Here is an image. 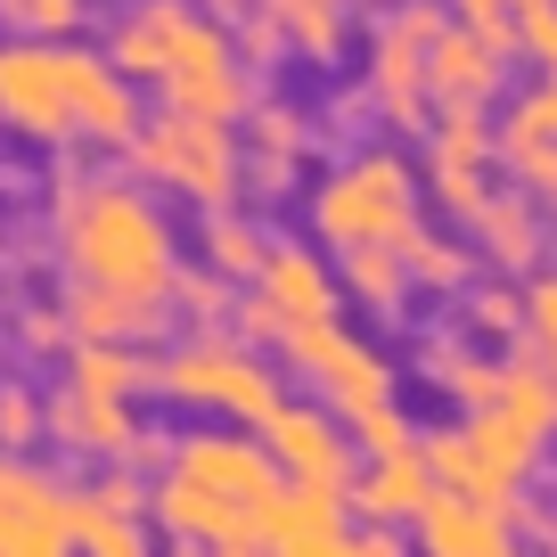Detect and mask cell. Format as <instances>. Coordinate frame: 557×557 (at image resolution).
Wrapping results in <instances>:
<instances>
[{
  "label": "cell",
  "mask_w": 557,
  "mask_h": 557,
  "mask_svg": "<svg viewBox=\"0 0 557 557\" xmlns=\"http://www.w3.org/2000/svg\"><path fill=\"white\" fill-rule=\"evenodd\" d=\"M541 83H557V66H549V74H541Z\"/></svg>",
  "instance_id": "cell-42"
},
{
  "label": "cell",
  "mask_w": 557,
  "mask_h": 557,
  "mask_svg": "<svg viewBox=\"0 0 557 557\" xmlns=\"http://www.w3.org/2000/svg\"><path fill=\"white\" fill-rule=\"evenodd\" d=\"M66 320H74V345H157L173 304H139L123 287H90V278H66Z\"/></svg>",
  "instance_id": "cell-19"
},
{
  "label": "cell",
  "mask_w": 557,
  "mask_h": 557,
  "mask_svg": "<svg viewBox=\"0 0 557 557\" xmlns=\"http://www.w3.org/2000/svg\"><path fill=\"white\" fill-rule=\"evenodd\" d=\"M418 451H426V468H435L443 492H459V500H484V508H517L500 484H492V468L475 459L468 426H426V435H418Z\"/></svg>",
  "instance_id": "cell-25"
},
{
  "label": "cell",
  "mask_w": 557,
  "mask_h": 557,
  "mask_svg": "<svg viewBox=\"0 0 557 557\" xmlns=\"http://www.w3.org/2000/svg\"><path fill=\"white\" fill-rule=\"evenodd\" d=\"M468 238L492 271H541V206L524 189H492V206L468 222Z\"/></svg>",
  "instance_id": "cell-21"
},
{
  "label": "cell",
  "mask_w": 557,
  "mask_h": 557,
  "mask_svg": "<svg viewBox=\"0 0 557 557\" xmlns=\"http://www.w3.org/2000/svg\"><path fill=\"white\" fill-rule=\"evenodd\" d=\"M123 157H132V173L148 181V189L181 197V206H197V213H230L238 189H246V139L230 132V123H206V115H164L157 107Z\"/></svg>",
  "instance_id": "cell-4"
},
{
  "label": "cell",
  "mask_w": 557,
  "mask_h": 557,
  "mask_svg": "<svg viewBox=\"0 0 557 557\" xmlns=\"http://www.w3.org/2000/svg\"><path fill=\"white\" fill-rule=\"evenodd\" d=\"M517 524L533 533V549H541V557H557V508H524Z\"/></svg>",
  "instance_id": "cell-41"
},
{
  "label": "cell",
  "mask_w": 557,
  "mask_h": 557,
  "mask_svg": "<svg viewBox=\"0 0 557 557\" xmlns=\"http://www.w3.org/2000/svg\"><path fill=\"white\" fill-rule=\"evenodd\" d=\"M206 34H213V17L197 9V0H132V9L107 25V58H115L132 83L157 90V83H164V74H173Z\"/></svg>",
  "instance_id": "cell-11"
},
{
  "label": "cell",
  "mask_w": 557,
  "mask_h": 557,
  "mask_svg": "<svg viewBox=\"0 0 557 557\" xmlns=\"http://www.w3.org/2000/svg\"><path fill=\"white\" fill-rule=\"evenodd\" d=\"M0 557H74V492L0 451Z\"/></svg>",
  "instance_id": "cell-10"
},
{
  "label": "cell",
  "mask_w": 557,
  "mask_h": 557,
  "mask_svg": "<svg viewBox=\"0 0 557 557\" xmlns=\"http://www.w3.org/2000/svg\"><path fill=\"white\" fill-rule=\"evenodd\" d=\"M312 238L352 255V246H401L418 230V173L401 148H361L312 189Z\"/></svg>",
  "instance_id": "cell-3"
},
{
  "label": "cell",
  "mask_w": 557,
  "mask_h": 557,
  "mask_svg": "<svg viewBox=\"0 0 557 557\" xmlns=\"http://www.w3.org/2000/svg\"><path fill=\"white\" fill-rule=\"evenodd\" d=\"M173 475H189V484H206V492H222V500H238V508H271L278 500V459H271V443L255 435V426H189V435H173V459H164Z\"/></svg>",
  "instance_id": "cell-8"
},
{
  "label": "cell",
  "mask_w": 557,
  "mask_h": 557,
  "mask_svg": "<svg viewBox=\"0 0 557 557\" xmlns=\"http://www.w3.org/2000/svg\"><path fill=\"white\" fill-rule=\"evenodd\" d=\"M475 41H492L500 58H517V0H443Z\"/></svg>",
  "instance_id": "cell-36"
},
{
  "label": "cell",
  "mask_w": 557,
  "mask_h": 557,
  "mask_svg": "<svg viewBox=\"0 0 557 557\" xmlns=\"http://www.w3.org/2000/svg\"><path fill=\"white\" fill-rule=\"evenodd\" d=\"M148 377H157V361L139 345H74L66 352V385H83V394H99V401H139Z\"/></svg>",
  "instance_id": "cell-24"
},
{
  "label": "cell",
  "mask_w": 557,
  "mask_h": 557,
  "mask_svg": "<svg viewBox=\"0 0 557 557\" xmlns=\"http://www.w3.org/2000/svg\"><path fill=\"white\" fill-rule=\"evenodd\" d=\"M157 524L148 517H123V508H107L99 492H74V557H157Z\"/></svg>",
  "instance_id": "cell-26"
},
{
  "label": "cell",
  "mask_w": 557,
  "mask_h": 557,
  "mask_svg": "<svg viewBox=\"0 0 557 557\" xmlns=\"http://www.w3.org/2000/svg\"><path fill=\"white\" fill-rule=\"evenodd\" d=\"M271 9H278V34H287V58L329 66L345 50V0H271Z\"/></svg>",
  "instance_id": "cell-28"
},
{
  "label": "cell",
  "mask_w": 557,
  "mask_h": 557,
  "mask_svg": "<svg viewBox=\"0 0 557 557\" xmlns=\"http://www.w3.org/2000/svg\"><path fill=\"white\" fill-rule=\"evenodd\" d=\"M238 139H246V189H287V181H296V157H304V115L296 107H255Z\"/></svg>",
  "instance_id": "cell-22"
},
{
  "label": "cell",
  "mask_w": 557,
  "mask_h": 557,
  "mask_svg": "<svg viewBox=\"0 0 557 557\" xmlns=\"http://www.w3.org/2000/svg\"><path fill=\"white\" fill-rule=\"evenodd\" d=\"M271 557H410V533L401 524H336L312 541H278Z\"/></svg>",
  "instance_id": "cell-30"
},
{
  "label": "cell",
  "mask_w": 557,
  "mask_h": 557,
  "mask_svg": "<svg viewBox=\"0 0 557 557\" xmlns=\"http://www.w3.org/2000/svg\"><path fill=\"white\" fill-rule=\"evenodd\" d=\"M435 468H426V451H385V459H361V475H352V517L361 524H401L410 533L426 508H435Z\"/></svg>",
  "instance_id": "cell-18"
},
{
  "label": "cell",
  "mask_w": 557,
  "mask_h": 557,
  "mask_svg": "<svg viewBox=\"0 0 557 557\" xmlns=\"http://www.w3.org/2000/svg\"><path fill=\"white\" fill-rule=\"evenodd\" d=\"M278 361L296 369L304 394H312L320 410H336L345 426L361 410H377V401H394V361H385L369 336H352L345 320H304V329H287Z\"/></svg>",
  "instance_id": "cell-6"
},
{
  "label": "cell",
  "mask_w": 557,
  "mask_h": 557,
  "mask_svg": "<svg viewBox=\"0 0 557 557\" xmlns=\"http://www.w3.org/2000/svg\"><path fill=\"white\" fill-rule=\"evenodd\" d=\"M0 17L17 25V41H74L90 0H0Z\"/></svg>",
  "instance_id": "cell-33"
},
{
  "label": "cell",
  "mask_w": 557,
  "mask_h": 557,
  "mask_svg": "<svg viewBox=\"0 0 557 557\" xmlns=\"http://www.w3.org/2000/svg\"><path fill=\"white\" fill-rule=\"evenodd\" d=\"M262 443H271L278 475H296V484H336L352 492V475H361V451H352V426L336 410H304V401H287V410L262 426Z\"/></svg>",
  "instance_id": "cell-12"
},
{
  "label": "cell",
  "mask_w": 557,
  "mask_h": 557,
  "mask_svg": "<svg viewBox=\"0 0 557 557\" xmlns=\"http://www.w3.org/2000/svg\"><path fill=\"white\" fill-rule=\"evenodd\" d=\"M336 278H345V296L361 304V312H401L410 304V262H401V246H352V255H336Z\"/></svg>",
  "instance_id": "cell-23"
},
{
  "label": "cell",
  "mask_w": 557,
  "mask_h": 557,
  "mask_svg": "<svg viewBox=\"0 0 557 557\" xmlns=\"http://www.w3.org/2000/svg\"><path fill=\"white\" fill-rule=\"evenodd\" d=\"M451 34L443 0H401L369 25V66H361V99L385 132H426L435 123V41Z\"/></svg>",
  "instance_id": "cell-5"
},
{
  "label": "cell",
  "mask_w": 557,
  "mask_h": 557,
  "mask_svg": "<svg viewBox=\"0 0 557 557\" xmlns=\"http://www.w3.org/2000/svg\"><path fill=\"white\" fill-rule=\"evenodd\" d=\"M500 66L508 58L451 17V34L435 41V115H484V107L500 99Z\"/></svg>",
  "instance_id": "cell-20"
},
{
  "label": "cell",
  "mask_w": 557,
  "mask_h": 557,
  "mask_svg": "<svg viewBox=\"0 0 557 557\" xmlns=\"http://www.w3.org/2000/svg\"><path fill=\"white\" fill-rule=\"evenodd\" d=\"M401 262H410V278L426 287V296H459V287L475 278V255L459 238H443V230H426V222L401 238Z\"/></svg>",
  "instance_id": "cell-29"
},
{
  "label": "cell",
  "mask_w": 557,
  "mask_h": 557,
  "mask_svg": "<svg viewBox=\"0 0 557 557\" xmlns=\"http://www.w3.org/2000/svg\"><path fill=\"white\" fill-rule=\"evenodd\" d=\"M230 312H238V287L222 271H181V287H173L181 329H230Z\"/></svg>",
  "instance_id": "cell-31"
},
{
  "label": "cell",
  "mask_w": 557,
  "mask_h": 557,
  "mask_svg": "<svg viewBox=\"0 0 557 557\" xmlns=\"http://www.w3.org/2000/svg\"><path fill=\"white\" fill-rule=\"evenodd\" d=\"M517 50H533L541 74L557 66V0H517Z\"/></svg>",
  "instance_id": "cell-38"
},
{
  "label": "cell",
  "mask_w": 557,
  "mask_h": 557,
  "mask_svg": "<svg viewBox=\"0 0 557 557\" xmlns=\"http://www.w3.org/2000/svg\"><path fill=\"white\" fill-rule=\"evenodd\" d=\"M352 451H361V459L418 451V426H410V410H401V401H377V410H361V418H352Z\"/></svg>",
  "instance_id": "cell-35"
},
{
  "label": "cell",
  "mask_w": 557,
  "mask_h": 557,
  "mask_svg": "<svg viewBox=\"0 0 557 557\" xmlns=\"http://www.w3.org/2000/svg\"><path fill=\"white\" fill-rule=\"evenodd\" d=\"M148 524H157L173 549H181V541H262V517H255V508L222 500V492L189 484V475H173V468L148 484Z\"/></svg>",
  "instance_id": "cell-16"
},
{
  "label": "cell",
  "mask_w": 557,
  "mask_h": 557,
  "mask_svg": "<svg viewBox=\"0 0 557 557\" xmlns=\"http://www.w3.org/2000/svg\"><path fill=\"white\" fill-rule=\"evenodd\" d=\"M459 329H468V336H484V345H524V296L492 278V287H475V296H468Z\"/></svg>",
  "instance_id": "cell-32"
},
{
  "label": "cell",
  "mask_w": 557,
  "mask_h": 557,
  "mask_svg": "<svg viewBox=\"0 0 557 557\" xmlns=\"http://www.w3.org/2000/svg\"><path fill=\"white\" fill-rule=\"evenodd\" d=\"M255 296L271 304L287 329H304V320H336V296H345V278L329 271V255H320V246L278 238V246H271V262H262V278H255Z\"/></svg>",
  "instance_id": "cell-17"
},
{
  "label": "cell",
  "mask_w": 557,
  "mask_h": 557,
  "mask_svg": "<svg viewBox=\"0 0 557 557\" xmlns=\"http://www.w3.org/2000/svg\"><path fill=\"white\" fill-rule=\"evenodd\" d=\"M58 255H66V278L123 287L139 304H173L181 287V246H173V222L157 213V197H148V181L66 173L58 181Z\"/></svg>",
  "instance_id": "cell-1"
},
{
  "label": "cell",
  "mask_w": 557,
  "mask_h": 557,
  "mask_svg": "<svg viewBox=\"0 0 557 557\" xmlns=\"http://www.w3.org/2000/svg\"><path fill=\"white\" fill-rule=\"evenodd\" d=\"M492 164H500V132L484 115H435L426 123V189L459 230L492 206Z\"/></svg>",
  "instance_id": "cell-9"
},
{
  "label": "cell",
  "mask_w": 557,
  "mask_h": 557,
  "mask_svg": "<svg viewBox=\"0 0 557 557\" xmlns=\"http://www.w3.org/2000/svg\"><path fill=\"white\" fill-rule=\"evenodd\" d=\"M500 164L541 213H557V83H533L500 115Z\"/></svg>",
  "instance_id": "cell-14"
},
{
  "label": "cell",
  "mask_w": 557,
  "mask_h": 557,
  "mask_svg": "<svg viewBox=\"0 0 557 557\" xmlns=\"http://www.w3.org/2000/svg\"><path fill=\"white\" fill-rule=\"evenodd\" d=\"M271 246H278V238H262L238 206H230V213H206V271H222L230 287H255L262 262H271Z\"/></svg>",
  "instance_id": "cell-27"
},
{
  "label": "cell",
  "mask_w": 557,
  "mask_h": 557,
  "mask_svg": "<svg viewBox=\"0 0 557 557\" xmlns=\"http://www.w3.org/2000/svg\"><path fill=\"white\" fill-rule=\"evenodd\" d=\"M0 132L34 139V148H83L66 41H0Z\"/></svg>",
  "instance_id": "cell-7"
},
{
  "label": "cell",
  "mask_w": 557,
  "mask_h": 557,
  "mask_svg": "<svg viewBox=\"0 0 557 557\" xmlns=\"http://www.w3.org/2000/svg\"><path fill=\"white\" fill-rule=\"evenodd\" d=\"M524 352L557 377V271H533V278H524Z\"/></svg>",
  "instance_id": "cell-34"
},
{
  "label": "cell",
  "mask_w": 557,
  "mask_h": 557,
  "mask_svg": "<svg viewBox=\"0 0 557 557\" xmlns=\"http://www.w3.org/2000/svg\"><path fill=\"white\" fill-rule=\"evenodd\" d=\"M173 557H271L262 541H181Z\"/></svg>",
  "instance_id": "cell-40"
},
{
  "label": "cell",
  "mask_w": 557,
  "mask_h": 557,
  "mask_svg": "<svg viewBox=\"0 0 557 557\" xmlns=\"http://www.w3.org/2000/svg\"><path fill=\"white\" fill-rule=\"evenodd\" d=\"M41 435H50V401H34L25 385H0V451H25Z\"/></svg>",
  "instance_id": "cell-37"
},
{
  "label": "cell",
  "mask_w": 557,
  "mask_h": 557,
  "mask_svg": "<svg viewBox=\"0 0 557 557\" xmlns=\"http://www.w3.org/2000/svg\"><path fill=\"white\" fill-rule=\"evenodd\" d=\"M524 508H484V500H459V492H435V508L410 524L418 557H524Z\"/></svg>",
  "instance_id": "cell-15"
},
{
  "label": "cell",
  "mask_w": 557,
  "mask_h": 557,
  "mask_svg": "<svg viewBox=\"0 0 557 557\" xmlns=\"http://www.w3.org/2000/svg\"><path fill=\"white\" fill-rule=\"evenodd\" d=\"M50 443L66 459H83V468H115V459H132L148 443V426H139L132 401H99L83 385H58L50 394Z\"/></svg>",
  "instance_id": "cell-13"
},
{
  "label": "cell",
  "mask_w": 557,
  "mask_h": 557,
  "mask_svg": "<svg viewBox=\"0 0 557 557\" xmlns=\"http://www.w3.org/2000/svg\"><path fill=\"white\" fill-rule=\"evenodd\" d=\"M148 394L173 401V410L213 418V426H255V435L271 426L278 410H287L278 369L262 361V345H246L238 329H181L173 345L157 352Z\"/></svg>",
  "instance_id": "cell-2"
},
{
  "label": "cell",
  "mask_w": 557,
  "mask_h": 557,
  "mask_svg": "<svg viewBox=\"0 0 557 557\" xmlns=\"http://www.w3.org/2000/svg\"><path fill=\"white\" fill-rule=\"evenodd\" d=\"M17 345H25V352H74L66 304H41V312H25V320H17Z\"/></svg>",
  "instance_id": "cell-39"
}]
</instances>
